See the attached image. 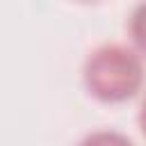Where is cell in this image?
<instances>
[{"mask_svg": "<svg viewBox=\"0 0 146 146\" xmlns=\"http://www.w3.org/2000/svg\"><path fill=\"white\" fill-rule=\"evenodd\" d=\"M78 146H132V141L116 130H96L87 135Z\"/></svg>", "mask_w": 146, "mask_h": 146, "instance_id": "3", "label": "cell"}, {"mask_svg": "<svg viewBox=\"0 0 146 146\" xmlns=\"http://www.w3.org/2000/svg\"><path fill=\"white\" fill-rule=\"evenodd\" d=\"M139 125H141V132L146 135V98H144V105L139 110Z\"/></svg>", "mask_w": 146, "mask_h": 146, "instance_id": "4", "label": "cell"}, {"mask_svg": "<svg viewBox=\"0 0 146 146\" xmlns=\"http://www.w3.org/2000/svg\"><path fill=\"white\" fill-rule=\"evenodd\" d=\"M130 36L139 55H146V0L132 11L130 18Z\"/></svg>", "mask_w": 146, "mask_h": 146, "instance_id": "2", "label": "cell"}, {"mask_svg": "<svg viewBox=\"0 0 146 146\" xmlns=\"http://www.w3.org/2000/svg\"><path fill=\"white\" fill-rule=\"evenodd\" d=\"M84 84L105 103L132 98L144 84V62L135 48L107 43L96 48L84 64Z\"/></svg>", "mask_w": 146, "mask_h": 146, "instance_id": "1", "label": "cell"}]
</instances>
